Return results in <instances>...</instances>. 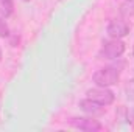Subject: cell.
I'll return each mask as SVG.
<instances>
[{
  "label": "cell",
  "instance_id": "1",
  "mask_svg": "<svg viewBox=\"0 0 134 132\" xmlns=\"http://www.w3.org/2000/svg\"><path fill=\"white\" fill-rule=\"evenodd\" d=\"M120 73L122 70L117 65H108L98 68L94 75H92V81L95 86H101V87H111L115 86L120 79Z\"/></svg>",
  "mask_w": 134,
  "mask_h": 132
},
{
  "label": "cell",
  "instance_id": "2",
  "mask_svg": "<svg viewBox=\"0 0 134 132\" xmlns=\"http://www.w3.org/2000/svg\"><path fill=\"white\" fill-rule=\"evenodd\" d=\"M125 42L122 39H109L106 42H103L101 48L98 50V59H106V61H112V59H119L123 53H125Z\"/></svg>",
  "mask_w": 134,
  "mask_h": 132
},
{
  "label": "cell",
  "instance_id": "3",
  "mask_svg": "<svg viewBox=\"0 0 134 132\" xmlns=\"http://www.w3.org/2000/svg\"><path fill=\"white\" fill-rule=\"evenodd\" d=\"M86 98L92 99L95 103H98L101 106H111L115 99V95L114 92L109 89V87H101V86H97V87H92L86 92Z\"/></svg>",
  "mask_w": 134,
  "mask_h": 132
},
{
  "label": "cell",
  "instance_id": "4",
  "mask_svg": "<svg viewBox=\"0 0 134 132\" xmlns=\"http://www.w3.org/2000/svg\"><path fill=\"white\" fill-rule=\"evenodd\" d=\"M69 124L75 129H80V131L84 132H98L103 131V124H101L98 120H95V117H73L70 118Z\"/></svg>",
  "mask_w": 134,
  "mask_h": 132
},
{
  "label": "cell",
  "instance_id": "5",
  "mask_svg": "<svg viewBox=\"0 0 134 132\" xmlns=\"http://www.w3.org/2000/svg\"><path fill=\"white\" fill-rule=\"evenodd\" d=\"M130 23L122 17V19H112L109 23H108V28H106V33L109 37L112 39H123L125 36L130 34Z\"/></svg>",
  "mask_w": 134,
  "mask_h": 132
},
{
  "label": "cell",
  "instance_id": "6",
  "mask_svg": "<svg viewBox=\"0 0 134 132\" xmlns=\"http://www.w3.org/2000/svg\"><path fill=\"white\" fill-rule=\"evenodd\" d=\"M78 107L87 117H95L97 118V117H100V115L104 113V106H101V104H98V103H95V101H92V99H89V98L81 99L78 103Z\"/></svg>",
  "mask_w": 134,
  "mask_h": 132
},
{
  "label": "cell",
  "instance_id": "7",
  "mask_svg": "<svg viewBox=\"0 0 134 132\" xmlns=\"http://www.w3.org/2000/svg\"><path fill=\"white\" fill-rule=\"evenodd\" d=\"M119 13L123 19H130L134 17V0H123L120 3V8H119Z\"/></svg>",
  "mask_w": 134,
  "mask_h": 132
},
{
  "label": "cell",
  "instance_id": "8",
  "mask_svg": "<svg viewBox=\"0 0 134 132\" xmlns=\"http://www.w3.org/2000/svg\"><path fill=\"white\" fill-rule=\"evenodd\" d=\"M0 11L5 19L11 17L14 13V0H0Z\"/></svg>",
  "mask_w": 134,
  "mask_h": 132
},
{
  "label": "cell",
  "instance_id": "9",
  "mask_svg": "<svg viewBox=\"0 0 134 132\" xmlns=\"http://www.w3.org/2000/svg\"><path fill=\"white\" fill-rule=\"evenodd\" d=\"M125 95L131 103H134V78L128 79V82L125 84Z\"/></svg>",
  "mask_w": 134,
  "mask_h": 132
},
{
  "label": "cell",
  "instance_id": "10",
  "mask_svg": "<svg viewBox=\"0 0 134 132\" xmlns=\"http://www.w3.org/2000/svg\"><path fill=\"white\" fill-rule=\"evenodd\" d=\"M9 36V28H8V25H6V22L0 17V37H8Z\"/></svg>",
  "mask_w": 134,
  "mask_h": 132
},
{
  "label": "cell",
  "instance_id": "11",
  "mask_svg": "<svg viewBox=\"0 0 134 132\" xmlns=\"http://www.w3.org/2000/svg\"><path fill=\"white\" fill-rule=\"evenodd\" d=\"M126 120H128V123H130L131 120H134V109L133 110H128V117H126Z\"/></svg>",
  "mask_w": 134,
  "mask_h": 132
},
{
  "label": "cell",
  "instance_id": "12",
  "mask_svg": "<svg viewBox=\"0 0 134 132\" xmlns=\"http://www.w3.org/2000/svg\"><path fill=\"white\" fill-rule=\"evenodd\" d=\"M2 58H3V53H2V47H0V62H2Z\"/></svg>",
  "mask_w": 134,
  "mask_h": 132
},
{
  "label": "cell",
  "instance_id": "13",
  "mask_svg": "<svg viewBox=\"0 0 134 132\" xmlns=\"http://www.w3.org/2000/svg\"><path fill=\"white\" fill-rule=\"evenodd\" d=\"M133 56H134V47H133Z\"/></svg>",
  "mask_w": 134,
  "mask_h": 132
},
{
  "label": "cell",
  "instance_id": "14",
  "mask_svg": "<svg viewBox=\"0 0 134 132\" xmlns=\"http://www.w3.org/2000/svg\"><path fill=\"white\" fill-rule=\"evenodd\" d=\"M25 2H28V0H25Z\"/></svg>",
  "mask_w": 134,
  "mask_h": 132
}]
</instances>
